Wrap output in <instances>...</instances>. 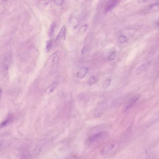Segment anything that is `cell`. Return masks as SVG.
<instances>
[{"mask_svg":"<svg viewBox=\"0 0 159 159\" xmlns=\"http://www.w3.org/2000/svg\"><path fill=\"white\" fill-rule=\"evenodd\" d=\"M66 28L65 26H63L61 29L60 32L56 38L55 43L59 44L63 42L65 40L66 37Z\"/></svg>","mask_w":159,"mask_h":159,"instance_id":"6da1fadb","label":"cell"},{"mask_svg":"<svg viewBox=\"0 0 159 159\" xmlns=\"http://www.w3.org/2000/svg\"><path fill=\"white\" fill-rule=\"evenodd\" d=\"M107 134V133L106 131H102V132L98 133L93 135L91 137H89V141L90 142H93L95 141L100 138H104V137H106Z\"/></svg>","mask_w":159,"mask_h":159,"instance_id":"7a4b0ae2","label":"cell"},{"mask_svg":"<svg viewBox=\"0 0 159 159\" xmlns=\"http://www.w3.org/2000/svg\"><path fill=\"white\" fill-rule=\"evenodd\" d=\"M88 68L86 67H83L80 69L76 74V77L79 79H82L85 77L88 71Z\"/></svg>","mask_w":159,"mask_h":159,"instance_id":"3957f363","label":"cell"},{"mask_svg":"<svg viewBox=\"0 0 159 159\" xmlns=\"http://www.w3.org/2000/svg\"><path fill=\"white\" fill-rule=\"evenodd\" d=\"M140 95L139 94L136 95H135L133 97L129 100L127 105L126 106L125 109V111L126 112L129 109H130L133 106L134 104L136 102V101L138 100L139 98H140Z\"/></svg>","mask_w":159,"mask_h":159,"instance_id":"277c9868","label":"cell"},{"mask_svg":"<svg viewBox=\"0 0 159 159\" xmlns=\"http://www.w3.org/2000/svg\"><path fill=\"white\" fill-rule=\"evenodd\" d=\"M118 2V0H110L106 6L105 12L107 13L111 11L114 7L116 6Z\"/></svg>","mask_w":159,"mask_h":159,"instance_id":"5b68a950","label":"cell"},{"mask_svg":"<svg viewBox=\"0 0 159 159\" xmlns=\"http://www.w3.org/2000/svg\"><path fill=\"white\" fill-rule=\"evenodd\" d=\"M106 106L105 104L99 105L95 110L94 112V115L96 117L100 116L102 114L105 109Z\"/></svg>","mask_w":159,"mask_h":159,"instance_id":"8992f818","label":"cell"},{"mask_svg":"<svg viewBox=\"0 0 159 159\" xmlns=\"http://www.w3.org/2000/svg\"><path fill=\"white\" fill-rule=\"evenodd\" d=\"M58 86V84L56 82H54L45 90V92L48 94H50L53 92Z\"/></svg>","mask_w":159,"mask_h":159,"instance_id":"52a82bcc","label":"cell"},{"mask_svg":"<svg viewBox=\"0 0 159 159\" xmlns=\"http://www.w3.org/2000/svg\"><path fill=\"white\" fill-rule=\"evenodd\" d=\"M115 144H112L111 145H109V146H106L104 147L103 149L102 150L101 153L102 155H105L107 153H108L109 151L112 150L113 148L115 146Z\"/></svg>","mask_w":159,"mask_h":159,"instance_id":"ba28073f","label":"cell"},{"mask_svg":"<svg viewBox=\"0 0 159 159\" xmlns=\"http://www.w3.org/2000/svg\"><path fill=\"white\" fill-rule=\"evenodd\" d=\"M52 0H39L38 3L39 8H42L46 6Z\"/></svg>","mask_w":159,"mask_h":159,"instance_id":"9c48e42d","label":"cell"},{"mask_svg":"<svg viewBox=\"0 0 159 159\" xmlns=\"http://www.w3.org/2000/svg\"><path fill=\"white\" fill-rule=\"evenodd\" d=\"M56 25L55 23L53 22L51 24L49 28L48 32V35L49 37H51L53 35L55 31Z\"/></svg>","mask_w":159,"mask_h":159,"instance_id":"30bf717a","label":"cell"},{"mask_svg":"<svg viewBox=\"0 0 159 159\" xmlns=\"http://www.w3.org/2000/svg\"><path fill=\"white\" fill-rule=\"evenodd\" d=\"M58 52H56L53 53L51 57V61L53 64L56 63L59 60V56Z\"/></svg>","mask_w":159,"mask_h":159,"instance_id":"8fae6325","label":"cell"},{"mask_svg":"<svg viewBox=\"0 0 159 159\" xmlns=\"http://www.w3.org/2000/svg\"><path fill=\"white\" fill-rule=\"evenodd\" d=\"M111 82L110 79H107L105 80L103 82L102 84V88L104 90H106L109 86Z\"/></svg>","mask_w":159,"mask_h":159,"instance_id":"7c38bea8","label":"cell"},{"mask_svg":"<svg viewBox=\"0 0 159 159\" xmlns=\"http://www.w3.org/2000/svg\"><path fill=\"white\" fill-rule=\"evenodd\" d=\"M146 66L145 65H141L137 67L136 71V74L137 75H139L141 74L146 69Z\"/></svg>","mask_w":159,"mask_h":159,"instance_id":"4fadbf2b","label":"cell"},{"mask_svg":"<svg viewBox=\"0 0 159 159\" xmlns=\"http://www.w3.org/2000/svg\"><path fill=\"white\" fill-rule=\"evenodd\" d=\"M88 27V25L87 24H85L82 25L79 29V32L80 34L84 33L87 29Z\"/></svg>","mask_w":159,"mask_h":159,"instance_id":"5bb4252c","label":"cell"},{"mask_svg":"<svg viewBox=\"0 0 159 159\" xmlns=\"http://www.w3.org/2000/svg\"><path fill=\"white\" fill-rule=\"evenodd\" d=\"M52 46V42L51 41H47L46 45V51L47 52H50Z\"/></svg>","mask_w":159,"mask_h":159,"instance_id":"9a60e30c","label":"cell"},{"mask_svg":"<svg viewBox=\"0 0 159 159\" xmlns=\"http://www.w3.org/2000/svg\"><path fill=\"white\" fill-rule=\"evenodd\" d=\"M127 38L124 35L120 36L118 39V42L120 44H124L127 42Z\"/></svg>","mask_w":159,"mask_h":159,"instance_id":"2e32d148","label":"cell"},{"mask_svg":"<svg viewBox=\"0 0 159 159\" xmlns=\"http://www.w3.org/2000/svg\"><path fill=\"white\" fill-rule=\"evenodd\" d=\"M95 82V78L94 76H91L88 80V84L89 86H91L94 85Z\"/></svg>","mask_w":159,"mask_h":159,"instance_id":"e0dca14e","label":"cell"},{"mask_svg":"<svg viewBox=\"0 0 159 159\" xmlns=\"http://www.w3.org/2000/svg\"><path fill=\"white\" fill-rule=\"evenodd\" d=\"M64 0H53V3L57 6H60L63 4Z\"/></svg>","mask_w":159,"mask_h":159,"instance_id":"ac0fdd59","label":"cell"},{"mask_svg":"<svg viewBox=\"0 0 159 159\" xmlns=\"http://www.w3.org/2000/svg\"><path fill=\"white\" fill-rule=\"evenodd\" d=\"M10 122V120L9 119L6 120H5L3 121L0 124V129L4 127L7 125L9 124Z\"/></svg>","mask_w":159,"mask_h":159,"instance_id":"d6986e66","label":"cell"},{"mask_svg":"<svg viewBox=\"0 0 159 159\" xmlns=\"http://www.w3.org/2000/svg\"><path fill=\"white\" fill-rule=\"evenodd\" d=\"M115 57V52H113L111 53L108 56L107 59L108 61H111L114 60Z\"/></svg>","mask_w":159,"mask_h":159,"instance_id":"ffe728a7","label":"cell"},{"mask_svg":"<svg viewBox=\"0 0 159 159\" xmlns=\"http://www.w3.org/2000/svg\"><path fill=\"white\" fill-rule=\"evenodd\" d=\"M88 49V47L86 46H85L83 47L82 50V53L84 54L85 53H86Z\"/></svg>","mask_w":159,"mask_h":159,"instance_id":"44dd1931","label":"cell"},{"mask_svg":"<svg viewBox=\"0 0 159 159\" xmlns=\"http://www.w3.org/2000/svg\"><path fill=\"white\" fill-rule=\"evenodd\" d=\"M138 2L139 3H145L147 1V0H137Z\"/></svg>","mask_w":159,"mask_h":159,"instance_id":"7402d4cb","label":"cell"},{"mask_svg":"<svg viewBox=\"0 0 159 159\" xmlns=\"http://www.w3.org/2000/svg\"><path fill=\"white\" fill-rule=\"evenodd\" d=\"M2 93V89H1V87H0V99Z\"/></svg>","mask_w":159,"mask_h":159,"instance_id":"603a6c76","label":"cell"},{"mask_svg":"<svg viewBox=\"0 0 159 159\" xmlns=\"http://www.w3.org/2000/svg\"><path fill=\"white\" fill-rule=\"evenodd\" d=\"M8 0H2V1L3 2H5L6 1H7Z\"/></svg>","mask_w":159,"mask_h":159,"instance_id":"cb8c5ba5","label":"cell"},{"mask_svg":"<svg viewBox=\"0 0 159 159\" xmlns=\"http://www.w3.org/2000/svg\"><path fill=\"white\" fill-rule=\"evenodd\" d=\"M0 148H1L0 146Z\"/></svg>","mask_w":159,"mask_h":159,"instance_id":"d4e9b609","label":"cell"}]
</instances>
